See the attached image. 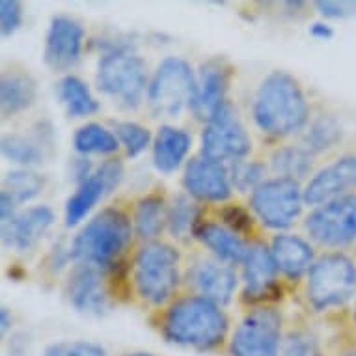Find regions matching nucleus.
Returning <instances> with one entry per match:
<instances>
[{"label": "nucleus", "mask_w": 356, "mask_h": 356, "mask_svg": "<svg viewBox=\"0 0 356 356\" xmlns=\"http://www.w3.org/2000/svg\"><path fill=\"white\" fill-rule=\"evenodd\" d=\"M116 133L118 138L122 140V144L127 149L129 157L140 155L149 146V140H152V133L146 127H142V125L133 122L118 123Z\"/></svg>", "instance_id": "72a5a7b5"}, {"label": "nucleus", "mask_w": 356, "mask_h": 356, "mask_svg": "<svg viewBox=\"0 0 356 356\" xmlns=\"http://www.w3.org/2000/svg\"><path fill=\"white\" fill-rule=\"evenodd\" d=\"M270 252L275 256L278 270L291 280H298L314 265L312 246L298 235H276Z\"/></svg>", "instance_id": "4be33fe9"}, {"label": "nucleus", "mask_w": 356, "mask_h": 356, "mask_svg": "<svg viewBox=\"0 0 356 356\" xmlns=\"http://www.w3.org/2000/svg\"><path fill=\"white\" fill-rule=\"evenodd\" d=\"M353 319H355V323H356V304H355V309H353Z\"/></svg>", "instance_id": "c03bdc74"}, {"label": "nucleus", "mask_w": 356, "mask_h": 356, "mask_svg": "<svg viewBox=\"0 0 356 356\" xmlns=\"http://www.w3.org/2000/svg\"><path fill=\"white\" fill-rule=\"evenodd\" d=\"M2 153L6 159L23 164V166L40 164L43 159V153L35 142H30L24 136L17 135H8L2 138Z\"/></svg>", "instance_id": "2f4dec72"}, {"label": "nucleus", "mask_w": 356, "mask_h": 356, "mask_svg": "<svg viewBox=\"0 0 356 356\" xmlns=\"http://www.w3.org/2000/svg\"><path fill=\"white\" fill-rule=\"evenodd\" d=\"M56 90H58L60 101L64 103L71 116H90L99 108V103L94 99V95L90 94V88L79 76H64L58 82Z\"/></svg>", "instance_id": "393cba45"}, {"label": "nucleus", "mask_w": 356, "mask_h": 356, "mask_svg": "<svg viewBox=\"0 0 356 356\" xmlns=\"http://www.w3.org/2000/svg\"><path fill=\"white\" fill-rule=\"evenodd\" d=\"M35 99V82L29 73L4 71L0 82V105L4 118L26 111Z\"/></svg>", "instance_id": "b1692460"}, {"label": "nucleus", "mask_w": 356, "mask_h": 356, "mask_svg": "<svg viewBox=\"0 0 356 356\" xmlns=\"http://www.w3.org/2000/svg\"><path fill=\"white\" fill-rule=\"evenodd\" d=\"M54 222V213L47 205H38L19 213L12 220L2 222V241L10 248L30 250L45 235Z\"/></svg>", "instance_id": "a211bd4d"}, {"label": "nucleus", "mask_w": 356, "mask_h": 356, "mask_svg": "<svg viewBox=\"0 0 356 356\" xmlns=\"http://www.w3.org/2000/svg\"><path fill=\"white\" fill-rule=\"evenodd\" d=\"M284 356H321L319 355V345L309 334L297 332L291 334L286 341Z\"/></svg>", "instance_id": "c9c22d12"}, {"label": "nucleus", "mask_w": 356, "mask_h": 356, "mask_svg": "<svg viewBox=\"0 0 356 356\" xmlns=\"http://www.w3.org/2000/svg\"><path fill=\"white\" fill-rule=\"evenodd\" d=\"M122 177L123 166L120 161H106L101 164L97 172L90 175L86 181H82L76 188V193L67 200L65 224L76 226L105 194H108L120 185Z\"/></svg>", "instance_id": "f8f14e48"}, {"label": "nucleus", "mask_w": 356, "mask_h": 356, "mask_svg": "<svg viewBox=\"0 0 356 356\" xmlns=\"http://www.w3.org/2000/svg\"><path fill=\"white\" fill-rule=\"evenodd\" d=\"M41 188H43V179L40 175L26 172V170H17V172H10V174L4 175V185H2L0 194L8 196L13 204L17 205L38 196Z\"/></svg>", "instance_id": "c85d7f7f"}, {"label": "nucleus", "mask_w": 356, "mask_h": 356, "mask_svg": "<svg viewBox=\"0 0 356 356\" xmlns=\"http://www.w3.org/2000/svg\"><path fill=\"white\" fill-rule=\"evenodd\" d=\"M254 120L269 136H289L308 122V103L298 81L286 71L270 73L257 90Z\"/></svg>", "instance_id": "f257e3e1"}, {"label": "nucleus", "mask_w": 356, "mask_h": 356, "mask_svg": "<svg viewBox=\"0 0 356 356\" xmlns=\"http://www.w3.org/2000/svg\"><path fill=\"white\" fill-rule=\"evenodd\" d=\"M135 284L144 300L163 304L179 284V254L166 243H147L135 263Z\"/></svg>", "instance_id": "423d86ee"}, {"label": "nucleus", "mask_w": 356, "mask_h": 356, "mask_svg": "<svg viewBox=\"0 0 356 356\" xmlns=\"http://www.w3.org/2000/svg\"><path fill=\"white\" fill-rule=\"evenodd\" d=\"M232 185H234L237 191L245 193V191H250L252 193L256 191L259 185L263 183V175H265V166L261 163H254V161H237L232 166Z\"/></svg>", "instance_id": "473e14b6"}, {"label": "nucleus", "mask_w": 356, "mask_h": 356, "mask_svg": "<svg viewBox=\"0 0 356 356\" xmlns=\"http://www.w3.org/2000/svg\"><path fill=\"white\" fill-rule=\"evenodd\" d=\"M0 321H2V330H8L10 325H12V319H10V312H8V308L0 309Z\"/></svg>", "instance_id": "a19ab883"}, {"label": "nucleus", "mask_w": 356, "mask_h": 356, "mask_svg": "<svg viewBox=\"0 0 356 356\" xmlns=\"http://www.w3.org/2000/svg\"><path fill=\"white\" fill-rule=\"evenodd\" d=\"M198 207L187 198L177 196L168 209V228L174 237H187L198 226Z\"/></svg>", "instance_id": "c756f323"}, {"label": "nucleus", "mask_w": 356, "mask_h": 356, "mask_svg": "<svg viewBox=\"0 0 356 356\" xmlns=\"http://www.w3.org/2000/svg\"><path fill=\"white\" fill-rule=\"evenodd\" d=\"M343 356H356V349H353V350H349V353H345Z\"/></svg>", "instance_id": "79ce46f5"}, {"label": "nucleus", "mask_w": 356, "mask_h": 356, "mask_svg": "<svg viewBox=\"0 0 356 356\" xmlns=\"http://www.w3.org/2000/svg\"><path fill=\"white\" fill-rule=\"evenodd\" d=\"M67 295L71 304L82 314L101 316L108 309V295H106L101 275L94 265H79L67 282Z\"/></svg>", "instance_id": "6ab92c4d"}, {"label": "nucleus", "mask_w": 356, "mask_h": 356, "mask_svg": "<svg viewBox=\"0 0 356 356\" xmlns=\"http://www.w3.org/2000/svg\"><path fill=\"white\" fill-rule=\"evenodd\" d=\"M194 237L202 241L222 261L245 263L250 250V246H246L235 232L215 222H200L194 229Z\"/></svg>", "instance_id": "412c9836"}, {"label": "nucleus", "mask_w": 356, "mask_h": 356, "mask_svg": "<svg viewBox=\"0 0 356 356\" xmlns=\"http://www.w3.org/2000/svg\"><path fill=\"white\" fill-rule=\"evenodd\" d=\"M97 86L101 92L116 97L125 106L140 105L147 86L144 60L127 45H114L99 60Z\"/></svg>", "instance_id": "20e7f679"}, {"label": "nucleus", "mask_w": 356, "mask_h": 356, "mask_svg": "<svg viewBox=\"0 0 356 356\" xmlns=\"http://www.w3.org/2000/svg\"><path fill=\"white\" fill-rule=\"evenodd\" d=\"M118 138L99 123H88L76 131L75 149L82 155L88 153H114L118 152Z\"/></svg>", "instance_id": "cd10ccee"}, {"label": "nucleus", "mask_w": 356, "mask_h": 356, "mask_svg": "<svg viewBox=\"0 0 356 356\" xmlns=\"http://www.w3.org/2000/svg\"><path fill=\"white\" fill-rule=\"evenodd\" d=\"M23 21V6L19 0H2L0 2V30L2 35L13 34Z\"/></svg>", "instance_id": "f704fd0d"}, {"label": "nucleus", "mask_w": 356, "mask_h": 356, "mask_svg": "<svg viewBox=\"0 0 356 356\" xmlns=\"http://www.w3.org/2000/svg\"><path fill=\"white\" fill-rule=\"evenodd\" d=\"M45 356H105L103 349L94 343H58L49 347Z\"/></svg>", "instance_id": "4c0bfd02"}, {"label": "nucleus", "mask_w": 356, "mask_h": 356, "mask_svg": "<svg viewBox=\"0 0 356 356\" xmlns=\"http://www.w3.org/2000/svg\"><path fill=\"white\" fill-rule=\"evenodd\" d=\"M356 188V155H343L309 179L304 191V202L308 205L328 204L336 198L353 194Z\"/></svg>", "instance_id": "ddd939ff"}, {"label": "nucleus", "mask_w": 356, "mask_h": 356, "mask_svg": "<svg viewBox=\"0 0 356 356\" xmlns=\"http://www.w3.org/2000/svg\"><path fill=\"white\" fill-rule=\"evenodd\" d=\"M198 88L193 67L183 58H166L147 86V103L159 116H177L191 105Z\"/></svg>", "instance_id": "0eeeda50"}, {"label": "nucleus", "mask_w": 356, "mask_h": 356, "mask_svg": "<svg viewBox=\"0 0 356 356\" xmlns=\"http://www.w3.org/2000/svg\"><path fill=\"white\" fill-rule=\"evenodd\" d=\"M183 183L194 198L205 202H224L232 196V179L226 166L204 155L187 164Z\"/></svg>", "instance_id": "4468645a"}, {"label": "nucleus", "mask_w": 356, "mask_h": 356, "mask_svg": "<svg viewBox=\"0 0 356 356\" xmlns=\"http://www.w3.org/2000/svg\"><path fill=\"white\" fill-rule=\"evenodd\" d=\"M191 280L200 295L211 302L228 304L237 287V276L228 265L218 261H200L191 270Z\"/></svg>", "instance_id": "aec40b11"}, {"label": "nucleus", "mask_w": 356, "mask_h": 356, "mask_svg": "<svg viewBox=\"0 0 356 356\" xmlns=\"http://www.w3.org/2000/svg\"><path fill=\"white\" fill-rule=\"evenodd\" d=\"M191 149V136L181 129L163 125L159 129L155 146H153V163L163 174H172L181 166Z\"/></svg>", "instance_id": "5701e85b"}, {"label": "nucleus", "mask_w": 356, "mask_h": 356, "mask_svg": "<svg viewBox=\"0 0 356 356\" xmlns=\"http://www.w3.org/2000/svg\"><path fill=\"white\" fill-rule=\"evenodd\" d=\"M304 193L297 181L276 177L263 181L252 193V211L259 220L273 229H286L297 220L302 211Z\"/></svg>", "instance_id": "1a4fd4ad"}, {"label": "nucleus", "mask_w": 356, "mask_h": 356, "mask_svg": "<svg viewBox=\"0 0 356 356\" xmlns=\"http://www.w3.org/2000/svg\"><path fill=\"white\" fill-rule=\"evenodd\" d=\"M309 34L317 38V40H330L334 35V30L330 24H325V23H316L312 29H309Z\"/></svg>", "instance_id": "ea45409f"}, {"label": "nucleus", "mask_w": 356, "mask_h": 356, "mask_svg": "<svg viewBox=\"0 0 356 356\" xmlns=\"http://www.w3.org/2000/svg\"><path fill=\"white\" fill-rule=\"evenodd\" d=\"M131 356H152V355H147V353H136V355H131Z\"/></svg>", "instance_id": "37998d69"}, {"label": "nucleus", "mask_w": 356, "mask_h": 356, "mask_svg": "<svg viewBox=\"0 0 356 356\" xmlns=\"http://www.w3.org/2000/svg\"><path fill=\"white\" fill-rule=\"evenodd\" d=\"M273 168L286 179H302L304 175L309 174L312 170V155L308 149L298 146H286L276 149L273 159Z\"/></svg>", "instance_id": "bb28decb"}, {"label": "nucleus", "mask_w": 356, "mask_h": 356, "mask_svg": "<svg viewBox=\"0 0 356 356\" xmlns=\"http://www.w3.org/2000/svg\"><path fill=\"white\" fill-rule=\"evenodd\" d=\"M309 304L317 309L336 308L356 293V265L345 254H327L314 261L306 284Z\"/></svg>", "instance_id": "39448f33"}, {"label": "nucleus", "mask_w": 356, "mask_h": 356, "mask_svg": "<svg viewBox=\"0 0 356 356\" xmlns=\"http://www.w3.org/2000/svg\"><path fill=\"white\" fill-rule=\"evenodd\" d=\"M222 218H224L226 228H229L237 235L252 229L250 215H248L243 207H237V205H229L226 209H222Z\"/></svg>", "instance_id": "58836bf2"}, {"label": "nucleus", "mask_w": 356, "mask_h": 356, "mask_svg": "<svg viewBox=\"0 0 356 356\" xmlns=\"http://www.w3.org/2000/svg\"><path fill=\"white\" fill-rule=\"evenodd\" d=\"M341 140V125L334 118H321L317 120L304 136L308 152H325L330 149Z\"/></svg>", "instance_id": "7c9ffc66"}, {"label": "nucleus", "mask_w": 356, "mask_h": 356, "mask_svg": "<svg viewBox=\"0 0 356 356\" xmlns=\"http://www.w3.org/2000/svg\"><path fill=\"white\" fill-rule=\"evenodd\" d=\"M131 241V222L120 209H105L95 215L76 235L71 257L84 265L106 267Z\"/></svg>", "instance_id": "7ed1b4c3"}, {"label": "nucleus", "mask_w": 356, "mask_h": 356, "mask_svg": "<svg viewBox=\"0 0 356 356\" xmlns=\"http://www.w3.org/2000/svg\"><path fill=\"white\" fill-rule=\"evenodd\" d=\"M316 8L330 19H347L356 15V0H319Z\"/></svg>", "instance_id": "e433bc0d"}, {"label": "nucleus", "mask_w": 356, "mask_h": 356, "mask_svg": "<svg viewBox=\"0 0 356 356\" xmlns=\"http://www.w3.org/2000/svg\"><path fill=\"white\" fill-rule=\"evenodd\" d=\"M164 222H168V211H166L163 196L152 194L138 202L135 211V228L140 237L152 239L159 235Z\"/></svg>", "instance_id": "a878e982"}, {"label": "nucleus", "mask_w": 356, "mask_h": 356, "mask_svg": "<svg viewBox=\"0 0 356 356\" xmlns=\"http://www.w3.org/2000/svg\"><path fill=\"white\" fill-rule=\"evenodd\" d=\"M228 330V317L220 306L204 297H188L175 302L164 317V334L170 341L196 349L220 343Z\"/></svg>", "instance_id": "f03ea898"}, {"label": "nucleus", "mask_w": 356, "mask_h": 356, "mask_svg": "<svg viewBox=\"0 0 356 356\" xmlns=\"http://www.w3.org/2000/svg\"><path fill=\"white\" fill-rule=\"evenodd\" d=\"M229 75H232V70L222 58H213L202 65L198 88H196V94L191 103L194 116L204 122H209L216 114V111L224 103H228L226 92H228Z\"/></svg>", "instance_id": "dca6fc26"}, {"label": "nucleus", "mask_w": 356, "mask_h": 356, "mask_svg": "<svg viewBox=\"0 0 356 356\" xmlns=\"http://www.w3.org/2000/svg\"><path fill=\"white\" fill-rule=\"evenodd\" d=\"M282 319L273 308H257L243 319L232 339L234 356H278Z\"/></svg>", "instance_id": "9b49d317"}, {"label": "nucleus", "mask_w": 356, "mask_h": 356, "mask_svg": "<svg viewBox=\"0 0 356 356\" xmlns=\"http://www.w3.org/2000/svg\"><path fill=\"white\" fill-rule=\"evenodd\" d=\"M252 142L239 114L229 103L216 111L202 135V155L216 163L243 161L250 153Z\"/></svg>", "instance_id": "6e6552de"}, {"label": "nucleus", "mask_w": 356, "mask_h": 356, "mask_svg": "<svg viewBox=\"0 0 356 356\" xmlns=\"http://www.w3.org/2000/svg\"><path fill=\"white\" fill-rule=\"evenodd\" d=\"M276 273L278 265L273 252L261 243L252 245L245 259V300L257 302L278 295Z\"/></svg>", "instance_id": "f3484780"}, {"label": "nucleus", "mask_w": 356, "mask_h": 356, "mask_svg": "<svg viewBox=\"0 0 356 356\" xmlns=\"http://www.w3.org/2000/svg\"><path fill=\"white\" fill-rule=\"evenodd\" d=\"M312 239L323 246L339 248L356 241V194H347L312 211L306 218Z\"/></svg>", "instance_id": "9d476101"}, {"label": "nucleus", "mask_w": 356, "mask_h": 356, "mask_svg": "<svg viewBox=\"0 0 356 356\" xmlns=\"http://www.w3.org/2000/svg\"><path fill=\"white\" fill-rule=\"evenodd\" d=\"M84 29L75 19L58 15L51 21L45 41V62L51 70L65 71L79 62Z\"/></svg>", "instance_id": "2eb2a0df"}]
</instances>
